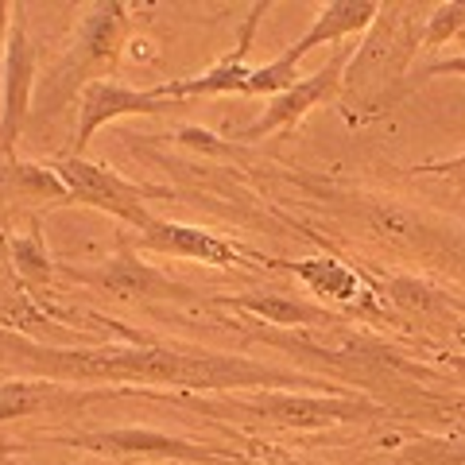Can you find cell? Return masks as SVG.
<instances>
[{
    "label": "cell",
    "mask_w": 465,
    "mask_h": 465,
    "mask_svg": "<svg viewBox=\"0 0 465 465\" xmlns=\"http://www.w3.org/2000/svg\"><path fill=\"white\" fill-rule=\"evenodd\" d=\"M174 109H186L183 101L163 97L159 85L152 90H133L124 82H94L90 90L78 97V128H74V155L85 159L90 140L113 121H124V116H163Z\"/></svg>",
    "instance_id": "2e32d148"
},
{
    "label": "cell",
    "mask_w": 465,
    "mask_h": 465,
    "mask_svg": "<svg viewBox=\"0 0 465 465\" xmlns=\"http://www.w3.org/2000/svg\"><path fill=\"white\" fill-rule=\"evenodd\" d=\"M58 275H66V280H74L82 287H94L101 295H109L116 302H140V307H206L210 302V291H198L183 280H171L163 268L148 264L133 244L124 237L116 241V252L105 256L101 264L94 268H74V264H58Z\"/></svg>",
    "instance_id": "ba28073f"
},
{
    "label": "cell",
    "mask_w": 465,
    "mask_h": 465,
    "mask_svg": "<svg viewBox=\"0 0 465 465\" xmlns=\"http://www.w3.org/2000/svg\"><path fill=\"white\" fill-rule=\"evenodd\" d=\"M357 268L372 280L400 333L419 338L427 353H465V291L419 272H384L381 264Z\"/></svg>",
    "instance_id": "8992f818"
},
{
    "label": "cell",
    "mask_w": 465,
    "mask_h": 465,
    "mask_svg": "<svg viewBox=\"0 0 465 465\" xmlns=\"http://www.w3.org/2000/svg\"><path fill=\"white\" fill-rule=\"evenodd\" d=\"M128 43H133V5L97 0V5L85 8L66 39L63 54H58L54 66L35 82L32 121H54V116L74 105L94 82H109V74L121 66Z\"/></svg>",
    "instance_id": "5b68a950"
},
{
    "label": "cell",
    "mask_w": 465,
    "mask_h": 465,
    "mask_svg": "<svg viewBox=\"0 0 465 465\" xmlns=\"http://www.w3.org/2000/svg\"><path fill=\"white\" fill-rule=\"evenodd\" d=\"M461 32H465V0H442V5H430L419 54H434L439 47H446L450 39H458Z\"/></svg>",
    "instance_id": "603a6c76"
},
{
    "label": "cell",
    "mask_w": 465,
    "mask_h": 465,
    "mask_svg": "<svg viewBox=\"0 0 465 465\" xmlns=\"http://www.w3.org/2000/svg\"><path fill=\"white\" fill-rule=\"evenodd\" d=\"M210 307L232 311L275 330H333L349 322L338 311H330L307 295H291V291H229V295H210Z\"/></svg>",
    "instance_id": "e0dca14e"
},
{
    "label": "cell",
    "mask_w": 465,
    "mask_h": 465,
    "mask_svg": "<svg viewBox=\"0 0 465 465\" xmlns=\"http://www.w3.org/2000/svg\"><path fill=\"white\" fill-rule=\"evenodd\" d=\"M349 54H353V47H338L322 70H314L311 78H299L295 85H291V90L275 94V97L268 101V109L260 113L252 124H244L232 140L252 143V140H264V136H272V133H291V128H295L311 109L322 105V101H338Z\"/></svg>",
    "instance_id": "9a60e30c"
},
{
    "label": "cell",
    "mask_w": 465,
    "mask_h": 465,
    "mask_svg": "<svg viewBox=\"0 0 465 465\" xmlns=\"http://www.w3.org/2000/svg\"><path fill=\"white\" fill-rule=\"evenodd\" d=\"M43 446L82 450L105 458L109 465H241L244 450L213 446L183 434H167L155 427H94V430H51L39 439Z\"/></svg>",
    "instance_id": "52a82bcc"
},
{
    "label": "cell",
    "mask_w": 465,
    "mask_h": 465,
    "mask_svg": "<svg viewBox=\"0 0 465 465\" xmlns=\"http://www.w3.org/2000/svg\"><path fill=\"white\" fill-rule=\"evenodd\" d=\"M8 252H12V268H16L20 283L27 287V295H32V299L39 302V307H43V291H47V287L54 283L58 264H54L51 252H47V241H43L39 217H32L24 232H16V237H8Z\"/></svg>",
    "instance_id": "44dd1931"
},
{
    "label": "cell",
    "mask_w": 465,
    "mask_h": 465,
    "mask_svg": "<svg viewBox=\"0 0 465 465\" xmlns=\"http://www.w3.org/2000/svg\"><path fill=\"white\" fill-rule=\"evenodd\" d=\"M376 0H326L311 16V27L302 32L287 51H280L264 66H252L249 82H244V97H275L299 82V63L314 47H330L349 35H365L369 24L376 20Z\"/></svg>",
    "instance_id": "9c48e42d"
},
{
    "label": "cell",
    "mask_w": 465,
    "mask_h": 465,
    "mask_svg": "<svg viewBox=\"0 0 465 465\" xmlns=\"http://www.w3.org/2000/svg\"><path fill=\"white\" fill-rule=\"evenodd\" d=\"M140 252H159V256H174V260H198L210 268H272V256L249 252L244 244L222 237L213 229L202 225H186V222H171V217H152L140 232Z\"/></svg>",
    "instance_id": "4fadbf2b"
},
{
    "label": "cell",
    "mask_w": 465,
    "mask_h": 465,
    "mask_svg": "<svg viewBox=\"0 0 465 465\" xmlns=\"http://www.w3.org/2000/svg\"><path fill=\"white\" fill-rule=\"evenodd\" d=\"M0 326L24 338H39V326H58L54 318L27 295V287L20 283L16 268H12V252H8V237L0 232Z\"/></svg>",
    "instance_id": "ffe728a7"
},
{
    "label": "cell",
    "mask_w": 465,
    "mask_h": 465,
    "mask_svg": "<svg viewBox=\"0 0 465 465\" xmlns=\"http://www.w3.org/2000/svg\"><path fill=\"white\" fill-rule=\"evenodd\" d=\"M423 357L446 376L450 384H465V353H427L423 349Z\"/></svg>",
    "instance_id": "484cf974"
},
{
    "label": "cell",
    "mask_w": 465,
    "mask_h": 465,
    "mask_svg": "<svg viewBox=\"0 0 465 465\" xmlns=\"http://www.w3.org/2000/svg\"><path fill=\"white\" fill-rule=\"evenodd\" d=\"M275 272L295 275V280L311 291L314 302L338 311L341 318H349V322H365V326H381V330L391 326V314L384 311V302H381V295H376L372 280L357 264H349V260H341V256L318 252L311 260H295V264H291V260H275Z\"/></svg>",
    "instance_id": "8fae6325"
},
{
    "label": "cell",
    "mask_w": 465,
    "mask_h": 465,
    "mask_svg": "<svg viewBox=\"0 0 465 465\" xmlns=\"http://www.w3.org/2000/svg\"><path fill=\"white\" fill-rule=\"evenodd\" d=\"M381 465H465V434H403L391 439V454Z\"/></svg>",
    "instance_id": "7402d4cb"
},
{
    "label": "cell",
    "mask_w": 465,
    "mask_h": 465,
    "mask_svg": "<svg viewBox=\"0 0 465 465\" xmlns=\"http://www.w3.org/2000/svg\"><path fill=\"white\" fill-rule=\"evenodd\" d=\"M411 174H427V179H446V183L465 186V152L454 155V159H430V163H415Z\"/></svg>",
    "instance_id": "d4e9b609"
},
{
    "label": "cell",
    "mask_w": 465,
    "mask_h": 465,
    "mask_svg": "<svg viewBox=\"0 0 465 465\" xmlns=\"http://www.w3.org/2000/svg\"><path fill=\"white\" fill-rule=\"evenodd\" d=\"M0 369L43 376L58 384H136L174 388L183 396H229V391H345L330 376L307 369H280L264 361L206 349L194 341H163L136 333L121 345H54L0 326Z\"/></svg>",
    "instance_id": "6da1fadb"
},
{
    "label": "cell",
    "mask_w": 465,
    "mask_h": 465,
    "mask_svg": "<svg viewBox=\"0 0 465 465\" xmlns=\"http://www.w3.org/2000/svg\"><path fill=\"white\" fill-rule=\"evenodd\" d=\"M121 396H128V388H82V384L43 381V376H8V381H0V427L35 415L78 419L85 407Z\"/></svg>",
    "instance_id": "5bb4252c"
},
{
    "label": "cell",
    "mask_w": 465,
    "mask_h": 465,
    "mask_svg": "<svg viewBox=\"0 0 465 465\" xmlns=\"http://www.w3.org/2000/svg\"><path fill=\"white\" fill-rule=\"evenodd\" d=\"M446 74L465 78V51H461V54H450V58H430V63L415 66V70H411V78H407V94L419 90V85L430 82V78H446Z\"/></svg>",
    "instance_id": "cb8c5ba5"
},
{
    "label": "cell",
    "mask_w": 465,
    "mask_h": 465,
    "mask_svg": "<svg viewBox=\"0 0 465 465\" xmlns=\"http://www.w3.org/2000/svg\"><path fill=\"white\" fill-rule=\"evenodd\" d=\"M35 101V43L27 35V5L12 8L5 43V74H0V163L16 159V143L32 121Z\"/></svg>",
    "instance_id": "7c38bea8"
},
{
    "label": "cell",
    "mask_w": 465,
    "mask_h": 465,
    "mask_svg": "<svg viewBox=\"0 0 465 465\" xmlns=\"http://www.w3.org/2000/svg\"><path fill=\"white\" fill-rule=\"evenodd\" d=\"M423 8L419 5H381L369 32L361 35L341 74L338 105L349 128L376 124L407 97V78L423 47Z\"/></svg>",
    "instance_id": "277c9868"
},
{
    "label": "cell",
    "mask_w": 465,
    "mask_h": 465,
    "mask_svg": "<svg viewBox=\"0 0 465 465\" xmlns=\"http://www.w3.org/2000/svg\"><path fill=\"white\" fill-rule=\"evenodd\" d=\"M0 465H12V461H8V458H5V450H0Z\"/></svg>",
    "instance_id": "83f0119b"
},
{
    "label": "cell",
    "mask_w": 465,
    "mask_h": 465,
    "mask_svg": "<svg viewBox=\"0 0 465 465\" xmlns=\"http://www.w3.org/2000/svg\"><path fill=\"white\" fill-rule=\"evenodd\" d=\"M241 465H295V461H291L287 454H275L272 450V454H244Z\"/></svg>",
    "instance_id": "4316f807"
},
{
    "label": "cell",
    "mask_w": 465,
    "mask_h": 465,
    "mask_svg": "<svg viewBox=\"0 0 465 465\" xmlns=\"http://www.w3.org/2000/svg\"><path fill=\"white\" fill-rule=\"evenodd\" d=\"M299 186L326 213V222L341 229L338 241H361L391 260L415 264L419 275H430L439 283L442 275L465 283V229L458 222L391 194L357 191V186H333L314 179H299Z\"/></svg>",
    "instance_id": "7a4b0ae2"
},
{
    "label": "cell",
    "mask_w": 465,
    "mask_h": 465,
    "mask_svg": "<svg viewBox=\"0 0 465 465\" xmlns=\"http://www.w3.org/2000/svg\"><path fill=\"white\" fill-rule=\"evenodd\" d=\"M51 167H54L58 179H63L70 198H74V206L101 210V213H109L113 222H121V225L136 229V232L155 217L152 202L171 198L167 186L133 183V179H124L121 171L90 163V159H82V155H63V159H54Z\"/></svg>",
    "instance_id": "30bf717a"
},
{
    "label": "cell",
    "mask_w": 465,
    "mask_h": 465,
    "mask_svg": "<svg viewBox=\"0 0 465 465\" xmlns=\"http://www.w3.org/2000/svg\"><path fill=\"white\" fill-rule=\"evenodd\" d=\"M128 396L183 403L206 419H229L252 430L314 434L330 427H381L400 423V411L365 396V391H229V396H183V391L128 388Z\"/></svg>",
    "instance_id": "3957f363"
},
{
    "label": "cell",
    "mask_w": 465,
    "mask_h": 465,
    "mask_svg": "<svg viewBox=\"0 0 465 465\" xmlns=\"http://www.w3.org/2000/svg\"><path fill=\"white\" fill-rule=\"evenodd\" d=\"M0 198L24 202V206H74V198L54 174L51 163H32V159H5L0 163Z\"/></svg>",
    "instance_id": "d6986e66"
},
{
    "label": "cell",
    "mask_w": 465,
    "mask_h": 465,
    "mask_svg": "<svg viewBox=\"0 0 465 465\" xmlns=\"http://www.w3.org/2000/svg\"><path fill=\"white\" fill-rule=\"evenodd\" d=\"M268 0H256L249 8V16L241 24V35H237V47H232L225 58H217L210 70H202V74H191V78H174V82H159V90L163 97L171 101H194V97H225V94H241L244 97V82H249L252 66H249V51L256 43V27L260 20L268 16Z\"/></svg>",
    "instance_id": "ac0fdd59"
}]
</instances>
